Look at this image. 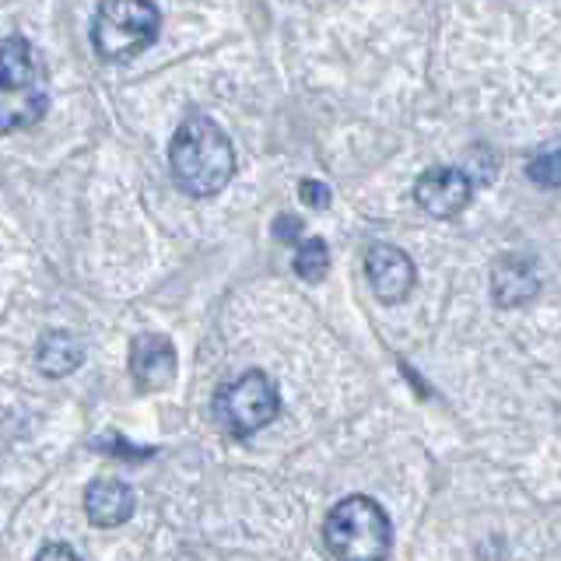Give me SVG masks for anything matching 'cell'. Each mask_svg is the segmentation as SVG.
<instances>
[{
	"instance_id": "obj_11",
	"label": "cell",
	"mask_w": 561,
	"mask_h": 561,
	"mask_svg": "<svg viewBox=\"0 0 561 561\" xmlns=\"http://www.w3.org/2000/svg\"><path fill=\"white\" fill-rule=\"evenodd\" d=\"M537 277L530 271V263H523L516 256H505L499 260V267H495V277H491V295H495V302L505 306V309H513V306H523L526 298H534L537 295Z\"/></svg>"
},
{
	"instance_id": "obj_1",
	"label": "cell",
	"mask_w": 561,
	"mask_h": 561,
	"mask_svg": "<svg viewBox=\"0 0 561 561\" xmlns=\"http://www.w3.org/2000/svg\"><path fill=\"white\" fill-rule=\"evenodd\" d=\"M169 165L175 186L190 197H218L236 175V148L210 116H190L169 145Z\"/></svg>"
},
{
	"instance_id": "obj_15",
	"label": "cell",
	"mask_w": 561,
	"mask_h": 561,
	"mask_svg": "<svg viewBox=\"0 0 561 561\" xmlns=\"http://www.w3.org/2000/svg\"><path fill=\"white\" fill-rule=\"evenodd\" d=\"M298 236H302V221H298V218L280 215V218L274 221V239H280V242H295V245H298Z\"/></svg>"
},
{
	"instance_id": "obj_13",
	"label": "cell",
	"mask_w": 561,
	"mask_h": 561,
	"mask_svg": "<svg viewBox=\"0 0 561 561\" xmlns=\"http://www.w3.org/2000/svg\"><path fill=\"white\" fill-rule=\"evenodd\" d=\"M526 175H530L537 186H561V151L537 154L534 162L526 165Z\"/></svg>"
},
{
	"instance_id": "obj_2",
	"label": "cell",
	"mask_w": 561,
	"mask_h": 561,
	"mask_svg": "<svg viewBox=\"0 0 561 561\" xmlns=\"http://www.w3.org/2000/svg\"><path fill=\"white\" fill-rule=\"evenodd\" d=\"M49 110L43 64L25 35L0 43V134L32 130Z\"/></svg>"
},
{
	"instance_id": "obj_7",
	"label": "cell",
	"mask_w": 561,
	"mask_h": 561,
	"mask_svg": "<svg viewBox=\"0 0 561 561\" xmlns=\"http://www.w3.org/2000/svg\"><path fill=\"white\" fill-rule=\"evenodd\" d=\"M365 277L373 285L382 306H400L414 288V263L411 256L390 242H376L365 253Z\"/></svg>"
},
{
	"instance_id": "obj_14",
	"label": "cell",
	"mask_w": 561,
	"mask_h": 561,
	"mask_svg": "<svg viewBox=\"0 0 561 561\" xmlns=\"http://www.w3.org/2000/svg\"><path fill=\"white\" fill-rule=\"evenodd\" d=\"M298 190H302V201L309 207H316V210L330 207V186L327 183H320V180H302V183H298Z\"/></svg>"
},
{
	"instance_id": "obj_5",
	"label": "cell",
	"mask_w": 561,
	"mask_h": 561,
	"mask_svg": "<svg viewBox=\"0 0 561 561\" xmlns=\"http://www.w3.org/2000/svg\"><path fill=\"white\" fill-rule=\"evenodd\" d=\"M210 411H215V421L232 438H250L277 417L280 393L267 373L250 368V373H242L236 382L221 386L215 393V403H210Z\"/></svg>"
},
{
	"instance_id": "obj_12",
	"label": "cell",
	"mask_w": 561,
	"mask_h": 561,
	"mask_svg": "<svg viewBox=\"0 0 561 561\" xmlns=\"http://www.w3.org/2000/svg\"><path fill=\"white\" fill-rule=\"evenodd\" d=\"M330 271V250L323 239H306L298 242V253H295V274L302 280H323Z\"/></svg>"
},
{
	"instance_id": "obj_10",
	"label": "cell",
	"mask_w": 561,
	"mask_h": 561,
	"mask_svg": "<svg viewBox=\"0 0 561 561\" xmlns=\"http://www.w3.org/2000/svg\"><path fill=\"white\" fill-rule=\"evenodd\" d=\"M81 362H84V341L70 330H49L43 333L39 347H35V368L49 379L78 373Z\"/></svg>"
},
{
	"instance_id": "obj_4",
	"label": "cell",
	"mask_w": 561,
	"mask_h": 561,
	"mask_svg": "<svg viewBox=\"0 0 561 561\" xmlns=\"http://www.w3.org/2000/svg\"><path fill=\"white\" fill-rule=\"evenodd\" d=\"M162 28V11L148 0H102L92 22V46L102 60L119 64L145 53Z\"/></svg>"
},
{
	"instance_id": "obj_8",
	"label": "cell",
	"mask_w": 561,
	"mask_h": 561,
	"mask_svg": "<svg viewBox=\"0 0 561 561\" xmlns=\"http://www.w3.org/2000/svg\"><path fill=\"white\" fill-rule=\"evenodd\" d=\"M175 344L165 333H137L130 344V376L137 382V390H165L175 379Z\"/></svg>"
},
{
	"instance_id": "obj_17",
	"label": "cell",
	"mask_w": 561,
	"mask_h": 561,
	"mask_svg": "<svg viewBox=\"0 0 561 561\" xmlns=\"http://www.w3.org/2000/svg\"><path fill=\"white\" fill-rule=\"evenodd\" d=\"M95 449H105V453H123V456H151L154 449H127V443H123V438H116V446H95Z\"/></svg>"
},
{
	"instance_id": "obj_9",
	"label": "cell",
	"mask_w": 561,
	"mask_h": 561,
	"mask_svg": "<svg viewBox=\"0 0 561 561\" xmlns=\"http://www.w3.org/2000/svg\"><path fill=\"white\" fill-rule=\"evenodd\" d=\"M137 508V495L130 484H123L116 478H99L84 488V513L99 530H113L123 526Z\"/></svg>"
},
{
	"instance_id": "obj_6",
	"label": "cell",
	"mask_w": 561,
	"mask_h": 561,
	"mask_svg": "<svg viewBox=\"0 0 561 561\" xmlns=\"http://www.w3.org/2000/svg\"><path fill=\"white\" fill-rule=\"evenodd\" d=\"M470 197H473V180L463 169L453 165H435L428 172H421L414 183V201L432 218H456L460 210H467Z\"/></svg>"
},
{
	"instance_id": "obj_16",
	"label": "cell",
	"mask_w": 561,
	"mask_h": 561,
	"mask_svg": "<svg viewBox=\"0 0 561 561\" xmlns=\"http://www.w3.org/2000/svg\"><path fill=\"white\" fill-rule=\"evenodd\" d=\"M35 561H81V558L75 554V548H70V543L53 540V543H46L39 554H35Z\"/></svg>"
},
{
	"instance_id": "obj_3",
	"label": "cell",
	"mask_w": 561,
	"mask_h": 561,
	"mask_svg": "<svg viewBox=\"0 0 561 561\" xmlns=\"http://www.w3.org/2000/svg\"><path fill=\"white\" fill-rule=\"evenodd\" d=\"M327 548L337 561H386L393 548V526L386 508L368 495H347L327 513Z\"/></svg>"
}]
</instances>
